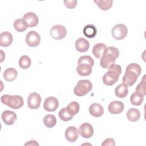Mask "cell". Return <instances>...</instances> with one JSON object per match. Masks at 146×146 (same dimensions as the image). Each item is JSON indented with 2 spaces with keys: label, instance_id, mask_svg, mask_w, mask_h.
Returning a JSON list of instances; mask_svg holds the SVG:
<instances>
[{
  "label": "cell",
  "instance_id": "3957f363",
  "mask_svg": "<svg viewBox=\"0 0 146 146\" xmlns=\"http://www.w3.org/2000/svg\"><path fill=\"white\" fill-rule=\"evenodd\" d=\"M78 65L76 71L80 76H88L92 72V67L94 64V60L89 55L80 56L78 62Z\"/></svg>",
  "mask_w": 146,
  "mask_h": 146
},
{
  "label": "cell",
  "instance_id": "52a82bcc",
  "mask_svg": "<svg viewBox=\"0 0 146 146\" xmlns=\"http://www.w3.org/2000/svg\"><path fill=\"white\" fill-rule=\"evenodd\" d=\"M111 33L113 38L116 40H121L125 38L127 36L128 29L123 24H117L113 27Z\"/></svg>",
  "mask_w": 146,
  "mask_h": 146
},
{
  "label": "cell",
  "instance_id": "7c38bea8",
  "mask_svg": "<svg viewBox=\"0 0 146 146\" xmlns=\"http://www.w3.org/2000/svg\"><path fill=\"white\" fill-rule=\"evenodd\" d=\"M79 132L82 137L88 139L92 136L94 134V128L91 124L88 123H84L80 125Z\"/></svg>",
  "mask_w": 146,
  "mask_h": 146
},
{
  "label": "cell",
  "instance_id": "4dcf8cb0",
  "mask_svg": "<svg viewBox=\"0 0 146 146\" xmlns=\"http://www.w3.org/2000/svg\"><path fill=\"white\" fill-rule=\"evenodd\" d=\"M145 75L143 76V79L140 82V83L137 86L135 89V92L137 94L144 96L146 94V90H145Z\"/></svg>",
  "mask_w": 146,
  "mask_h": 146
},
{
  "label": "cell",
  "instance_id": "d4e9b609",
  "mask_svg": "<svg viewBox=\"0 0 146 146\" xmlns=\"http://www.w3.org/2000/svg\"><path fill=\"white\" fill-rule=\"evenodd\" d=\"M140 117V112L136 108H130L127 112V117L131 121H136Z\"/></svg>",
  "mask_w": 146,
  "mask_h": 146
},
{
  "label": "cell",
  "instance_id": "30bf717a",
  "mask_svg": "<svg viewBox=\"0 0 146 146\" xmlns=\"http://www.w3.org/2000/svg\"><path fill=\"white\" fill-rule=\"evenodd\" d=\"M41 100V96L38 93L32 92L28 96L27 106L31 109H38L40 107Z\"/></svg>",
  "mask_w": 146,
  "mask_h": 146
},
{
  "label": "cell",
  "instance_id": "cb8c5ba5",
  "mask_svg": "<svg viewBox=\"0 0 146 146\" xmlns=\"http://www.w3.org/2000/svg\"><path fill=\"white\" fill-rule=\"evenodd\" d=\"M28 27L27 23L23 18L17 19L14 23V27L15 30L18 32L25 31Z\"/></svg>",
  "mask_w": 146,
  "mask_h": 146
},
{
  "label": "cell",
  "instance_id": "ac0fdd59",
  "mask_svg": "<svg viewBox=\"0 0 146 146\" xmlns=\"http://www.w3.org/2000/svg\"><path fill=\"white\" fill-rule=\"evenodd\" d=\"M13 38L12 34L8 31H3L0 34V46L2 47H8L13 42Z\"/></svg>",
  "mask_w": 146,
  "mask_h": 146
},
{
  "label": "cell",
  "instance_id": "5b68a950",
  "mask_svg": "<svg viewBox=\"0 0 146 146\" xmlns=\"http://www.w3.org/2000/svg\"><path fill=\"white\" fill-rule=\"evenodd\" d=\"M1 102L12 109L21 108L24 104V101L21 96L3 95L1 97Z\"/></svg>",
  "mask_w": 146,
  "mask_h": 146
},
{
  "label": "cell",
  "instance_id": "1f68e13d",
  "mask_svg": "<svg viewBox=\"0 0 146 146\" xmlns=\"http://www.w3.org/2000/svg\"><path fill=\"white\" fill-rule=\"evenodd\" d=\"M58 115H59V118L64 121H69V120H71L72 117H74L73 116L71 115L68 112V111H67V108L66 107H64V108H62L59 112L58 113Z\"/></svg>",
  "mask_w": 146,
  "mask_h": 146
},
{
  "label": "cell",
  "instance_id": "4fadbf2b",
  "mask_svg": "<svg viewBox=\"0 0 146 146\" xmlns=\"http://www.w3.org/2000/svg\"><path fill=\"white\" fill-rule=\"evenodd\" d=\"M1 117L3 121L6 125H13L16 121L17 119V116L14 111L6 110L2 112Z\"/></svg>",
  "mask_w": 146,
  "mask_h": 146
},
{
  "label": "cell",
  "instance_id": "d6986e66",
  "mask_svg": "<svg viewBox=\"0 0 146 146\" xmlns=\"http://www.w3.org/2000/svg\"><path fill=\"white\" fill-rule=\"evenodd\" d=\"M89 112L92 116L98 117L103 115L104 113V109L100 104L94 103L90 106Z\"/></svg>",
  "mask_w": 146,
  "mask_h": 146
},
{
  "label": "cell",
  "instance_id": "277c9868",
  "mask_svg": "<svg viewBox=\"0 0 146 146\" xmlns=\"http://www.w3.org/2000/svg\"><path fill=\"white\" fill-rule=\"evenodd\" d=\"M108 71L103 75L102 80L104 84L111 86L116 83L121 74V67L119 64H113L108 68Z\"/></svg>",
  "mask_w": 146,
  "mask_h": 146
},
{
  "label": "cell",
  "instance_id": "e0dca14e",
  "mask_svg": "<svg viewBox=\"0 0 146 146\" xmlns=\"http://www.w3.org/2000/svg\"><path fill=\"white\" fill-rule=\"evenodd\" d=\"M90 47L89 42L84 38H79L75 42V47L78 51L84 52L88 50Z\"/></svg>",
  "mask_w": 146,
  "mask_h": 146
},
{
  "label": "cell",
  "instance_id": "9c48e42d",
  "mask_svg": "<svg viewBox=\"0 0 146 146\" xmlns=\"http://www.w3.org/2000/svg\"><path fill=\"white\" fill-rule=\"evenodd\" d=\"M40 41L39 34L35 31H29L26 36V42L30 47H36L39 45Z\"/></svg>",
  "mask_w": 146,
  "mask_h": 146
},
{
  "label": "cell",
  "instance_id": "836d02e7",
  "mask_svg": "<svg viewBox=\"0 0 146 146\" xmlns=\"http://www.w3.org/2000/svg\"><path fill=\"white\" fill-rule=\"evenodd\" d=\"M102 146H109V145L113 146V145H115V142L114 139L112 138H108L103 141V143L102 144Z\"/></svg>",
  "mask_w": 146,
  "mask_h": 146
},
{
  "label": "cell",
  "instance_id": "9a60e30c",
  "mask_svg": "<svg viewBox=\"0 0 146 146\" xmlns=\"http://www.w3.org/2000/svg\"><path fill=\"white\" fill-rule=\"evenodd\" d=\"M26 22L29 27H34L38 25L39 19L36 14L33 12H29L25 14L23 18Z\"/></svg>",
  "mask_w": 146,
  "mask_h": 146
},
{
  "label": "cell",
  "instance_id": "484cf974",
  "mask_svg": "<svg viewBox=\"0 0 146 146\" xmlns=\"http://www.w3.org/2000/svg\"><path fill=\"white\" fill-rule=\"evenodd\" d=\"M94 2L99 7V8L104 11L109 10L112 6V0H95Z\"/></svg>",
  "mask_w": 146,
  "mask_h": 146
},
{
  "label": "cell",
  "instance_id": "e575fe53",
  "mask_svg": "<svg viewBox=\"0 0 146 146\" xmlns=\"http://www.w3.org/2000/svg\"><path fill=\"white\" fill-rule=\"evenodd\" d=\"M39 145V144L35 140H30L25 144V145Z\"/></svg>",
  "mask_w": 146,
  "mask_h": 146
},
{
  "label": "cell",
  "instance_id": "6da1fadb",
  "mask_svg": "<svg viewBox=\"0 0 146 146\" xmlns=\"http://www.w3.org/2000/svg\"><path fill=\"white\" fill-rule=\"evenodd\" d=\"M141 72V68L140 65L136 63H130L126 67L124 75L122 79L123 83L127 87L133 86L137 81Z\"/></svg>",
  "mask_w": 146,
  "mask_h": 146
},
{
  "label": "cell",
  "instance_id": "f1b7e54d",
  "mask_svg": "<svg viewBox=\"0 0 146 146\" xmlns=\"http://www.w3.org/2000/svg\"><path fill=\"white\" fill-rule=\"evenodd\" d=\"M66 108L68 112L74 116L77 114L79 111V104L76 102H72L67 106Z\"/></svg>",
  "mask_w": 146,
  "mask_h": 146
},
{
  "label": "cell",
  "instance_id": "7a4b0ae2",
  "mask_svg": "<svg viewBox=\"0 0 146 146\" xmlns=\"http://www.w3.org/2000/svg\"><path fill=\"white\" fill-rule=\"evenodd\" d=\"M119 56V51L116 47L113 46L107 47L100 58V66L103 68H108L115 64Z\"/></svg>",
  "mask_w": 146,
  "mask_h": 146
},
{
  "label": "cell",
  "instance_id": "ffe728a7",
  "mask_svg": "<svg viewBox=\"0 0 146 146\" xmlns=\"http://www.w3.org/2000/svg\"><path fill=\"white\" fill-rule=\"evenodd\" d=\"M83 32L86 37L88 38H93L97 34V29L94 25L88 24L84 27Z\"/></svg>",
  "mask_w": 146,
  "mask_h": 146
},
{
  "label": "cell",
  "instance_id": "f546056e",
  "mask_svg": "<svg viewBox=\"0 0 146 146\" xmlns=\"http://www.w3.org/2000/svg\"><path fill=\"white\" fill-rule=\"evenodd\" d=\"M144 100V96L137 94L136 92L133 93L130 97V102L133 106H140L141 104Z\"/></svg>",
  "mask_w": 146,
  "mask_h": 146
},
{
  "label": "cell",
  "instance_id": "44dd1931",
  "mask_svg": "<svg viewBox=\"0 0 146 146\" xmlns=\"http://www.w3.org/2000/svg\"><path fill=\"white\" fill-rule=\"evenodd\" d=\"M106 48L107 46L105 44L103 43H98L94 46L92 48V53L96 58L100 59Z\"/></svg>",
  "mask_w": 146,
  "mask_h": 146
},
{
  "label": "cell",
  "instance_id": "d6a6232c",
  "mask_svg": "<svg viewBox=\"0 0 146 146\" xmlns=\"http://www.w3.org/2000/svg\"><path fill=\"white\" fill-rule=\"evenodd\" d=\"M64 3L68 9H74L76 6L77 1L76 0H71V1H64Z\"/></svg>",
  "mask_w": 146,
  "mask_h": 146
},
{
  "label": "cell",
  "instance_id": "5bb4252c",
  "mask_svg": "<svg viewBox=\"0 0 146 146\" xmlns=\"http://www.w3.org/2000/svg\"><path fill=\"white\" fill-rule=\"evenodd\" d=\"M79 130L74 126L68 127L65 131V137L70 142L75 141L79 136Z\"/></svg>",
  "mask_w": 146,
  "mask_h": 146
},
{
  "label": "cell",
  "instance_id": "83f0119b",
  "mask_svg": "<svg viewBox=\"0 0 146 146\" xmlns=\"http://www.w3.org/2000/svg\"><path fill=\"white\" fill-rule=\"evenodd\" d=\"M19 66L22 69H27L29 68L31 64V60L27 55H22L19 59Z\"/></svg>",
  "mask_w": 146,
  "mask_h": 146
},
{
  "label": "cell",
  "instance_id": "2e32d148",
  "mask_svg": "<svg viewBox=\"0 0 146 146\" xmlns=\"http://www.w3.org/2000/svg\"><path fill=\"white\" fill-rule=\"evenodd\" d=\"M108 108L112 114H119L124 110V105L122 102L112 101L109 104Z\"/></svg>",
  "mask_w": 146,
  "mask_h": 146
},
{
  "label": "cell",
  "instance_id": "7402d4cb",
  "mask_svg": "<svg viewBox=\"0 0 146 146\" xmlns=\"http://www.w3.org/2000/svg\"><path fill=\"white\" fill-rule=\"evenodd\" d=\"M18 75L17 71L12 67L6 69L3 72V78L7 82H11L15 79Z\"/></svg>",
  "mask_w": 146,
  "mask_h": 146
},
{
  "label": "cell",
  "instance_id": "8fae6325",
  "mask_svg": "<svg viewBox=\"0 0 146 146\" xmlns=\"http://www.w3.org/2000/svg\"><path fill=\"white\" fill-rule=\"evenodd\" d=\"M58 100L54 96L47 98L43 103L44 109L48 112H52L55 111L58 108Z\"/></svg>",
  "mask_w": 146,
  "mask_h": 146
},
{
  "label": "cell",
  "instance_id": "ba28073f",
  "mask_svg": "<svg viewBox=\"0 0 146 146\" xmlns=\"http://www.w3.org/2000/svg\"><path fill=\"white\" fill-rule=\"evenodd\" d=\"M67 34V30L63 26L56 25L52 27L50 30V35L52 38L60 40L64 38Z\"/></svg>",
  "mask_w": 146,
  "mask_h": 146
},
{
  "label": "cell",
  "instance_id": "603a6c76",
  "mask_svg": "<svg viewBox=\"0 0 146 146\" xmlns=\"http://www.w3.org/2000/svg\"><path fill=\"white\" fill-rule=\"evenodd\" d=\"M128 93V88L127 86L124 84L123 83L120 84L118 85L115 90V94L116 96L120 98H125Z\"/></svg>",
  "mask_w": 146,
  "mask_h": 146
},
{
  "label": "cell",
  "instance_id": "8992f818",
  "mask_svg": "<svg viewBox=\"0 0 146 146\" xmlns=\"http://www.w3.org/2000/svg\"><path fill=\"white\" fill-rule=\"evenodd\" d=\"M92 88V84L89 80H80L75 86L74 92L78 96H83L89 93Z\"/></svg>",
  "mask_w": 146,
  "mask_h": 146
},
{
  "label": "cell",
  "instance_id": "4316f807",
  "mask_svg": "<svg viewBox=\"0 0 146 146\" xmlns=\"http://www.w3.org/2000/svg\"><path fill=\"white\" fill-rule=\"evenodd\" d=\"M43 123L44 125L47 128H52L56 125V119L53 115H46L43 117Z\"/></svg>",
  "mask_w": 146,
  "mask_h": 146
}]
</instances>
